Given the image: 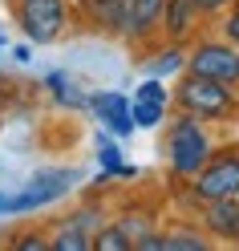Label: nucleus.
I'll list each match as a JSON object with an SVG mask.
<instances>
[{"label": "nucleus", "mask_w": 239, "mask_h": 251, "mask_svg": "<svg viewBox=\"0 0 239 251\" xmlns=\"http://www.w3.org/2000/svg\"><path fill=\"white\" fill-rule=\"evenodd\" d=\"M199 223L207 227V235H211V239L239 243V195L199 202Z\"/></svg>", "instance_id": "nucleus-10"}, {"label": "nucleus", "mask_w": 239, "mask_h": 251, "mask_svg": "<svg viewBox=\"0 0 239 251\" xmlns=\"http://www.w3.org/2000/svg\"><path fill=\"white\" fill-rule=\"evenodd\" d=\"M162 4H166V0H122V8H126L122 41L146 45L158 28H162Z\"/></svg>", "instance_id": "nucleus-9"}, {"label": "nucleus", "mask_w": 239, "mask_h": 251, "mask_svg": "<svg viewBox=\"0 0 239 251\" xmlns=\"http://www.w3.org/2000/svg\"><path fill=\"white\" fill-rule=\"evenodd\" d=\"M195 4H199V12H203V17H223V12H227L235 0H195Z\"/></svg>", "instance_id": "nucleus-20"}, {"label": "nucleus", "mask_w": 239, "mask_h": 251, "mask_svg": "<svg viewBox=\"0 0 239 251\" xmlns=\"http://www.w3.org/2000/svg\"><path fill=\"white\" fill-rule=\"evenodd\" d=\"M166 166H170V175L179 178V182H190L199 175V170L207 166V158L219 150L215 142V134H211V122H199V118H190V114H174V122L166 126Z\"/></svg>", "instance_id": "nucleus-1"}, {"label": "nucleus", "mask_w": 239, "mask_h": 251, "mask_svg": "<svg viewBox=\"0 0 239 251\" xmlns=\"http://www.w3.org/2000/svg\"><path fill=\"white\" fill-rule=\"evenodd\" d=\"M93 251H134V243L122 231V223H102L93 231Z\"/></svg>", "instance_id": "nucleus-17"}, {"label": "nucleus", "mask_w": 239, "mask_h": 251, "mask_svg": "<svg viewBox=\"0 0 239 251\" xmlns=\"http://www.w3.org/2000/svg\"><path fill=\"white\" fill-rule=\"evenodd\" d=\"M142 69H146V77H170V73H183V69H186V53H183V45L166 41L158 57H146V61H142Z\"/></svg>", "instance_id": "nucleus-15"}, {"label": "nucleus", "mask_w": 239, "mask_h": 251, "mask_svg": "<svg viewBox=\"0 0 239 251\" xmlns=\"http://www.w3.org/2000/svg\"><path fill=\"white\" fill-rule=\"evenodd\" d=\"M77 170L69 166H57V170H41V175L28 178V186L21 191H0V215H25V211H41V207H53L57 199H65L73 186H77Z\"/></svg>", "instance_id": "nucleus-3"}, {"label": "nucleus", "mask_w": 239, "mask_h": 251, "mask_svg": "<svg viewBox=\"0 0 239 251\" xmlns=\"http://www.w3.org/2000/svg\"><path fill=\"white\" fill-rule=\"evenodd\" d=\"M0 45H4V28H0Z\"/></svg>", "instance_id": "nucleus-22"}, {"label": "nucleus", "mask_w": 239, "mask_h": 251, "mask_svg": "<svg viewBox=\"0 0 239 251\" xmlns=\"http://www.w3.org/2000/svg\"><path fill=\"white\" fill-rule=\"evenodd\" d=\"M203 21L207 17L199 12L195 0H166L162 4V28H158V33H162L166 41H174V45H186V41H195Z\"/></svg>", "instance_id": "nucleus-11"}, {"label": "nucleus", "mask_w": 239, "mask_h": 251, "mask_svg": "<svg viewBox=\"0 0 239 251\" xmlns=\"http://www.w3.org/2000/svg\"><path fill=\"white\" fill-rule=\"evenodd\" d=\"M190 202H211V199H231L239 195V146L215 150L207 166L186 182Z\"/></svg>", "instance_id": "nucleus-5"}, {"label": "nucleus", "mask_w": 239, "mask_h": 251, "mask_svg": "<svg viewBox=\"0 0 239 251\" xmlns=\"http://www.w3.org/2000/svg\"><path fill=\"white\" fill-rule=\"evenodd\" d=\"M12 17H17L25 41L33 45H53L65 37V28L73 25V4L69 0H8Z\"/></svg>", "instance_id": "nucleus-4"}, {"label": "nucleus", "mask_w": 239, "mask_h": 251, "mask_svg": "<svg viewBox=\"0 0 239 251\" xmlns=\"http://www.w3.org/2000/svg\"><path fill=\"white\" fill-rule=\"evenodd\" d=\"M219 37H227L235 49H239V0H235L227 12H223V17H219Z\"/></svg>", "instance_id": "nucleus-18"}, {"label": "nucleus", "mask_w": 239, "mask_h": 251, "mask_svg": "<svg viewBox=\"0 0 239 251\" xmlns=\"http://www.w3.org/2000/svg\"><path fill=\"white\" fill-rule=\"evenodd\" d=\"M174 105L199 122H211V126L235 122L239 118V89L211 81V77H199V73H183V81L174 85Z\"/></svg>", "instance_id": "nucleus-2"}, {"label": "nucleus", "mask_w": 239, "mask_h": 251, "mask_svg": "<svg viewBox=\"0 0 239 251\" xmlns=\"http://www.w3.org/2000/svg\"><path fill=\"white\" fill-rule=\"evenodd\" d=\"M12 57H17L21 65H28V61H33V41H25V45H12Z\"/></svg>", "instance_id": "nucleus-21"}, {"label": "nucleus", "mask_w": 239, "mask_h": 251, "mask_svg": "<svg viewBox=\"0 0 239 251\" xmlns=\"http://www.w3.org/2000/svg\"><path fill=\"white\" fill-rule=\"evenodd\" d=\"M98 162H102V182H109V178H118L122 175V138H114V134H98Z\"/></svg>", "instance_id": "nucleus-16"}, {"label": "nucleus", "mask_w": 239, "mask_h": 251, "mask_svg": "<svg viewBox=\"0 0 239 251\" xmlns=\"http://www.w3.org/2000/svg\"><path fill=\"white\" fill-rule=\"evenodd\" d=\"M183 73H199V77H211V81L239 89V49L227 37H199L186 53Z\"/></svg>", "instance_id": "nucleus-6"}, {"label": "nucleus", "mask_w": 239, "mask_h": 251, "mask_svg": "<svg viewBox=\"0 0 239 251\" xmlns=\"http://www.w3.org/2000/svg\"><path fill=\"white\" fill-rule=\"evenodd\" d=\"M45 89H49V98L61 109H85V101H89L81 93V85H77L65 69H49V73H45Z\"/></svg>", "instance_id": "nucleus-13"}, {"label": "nucleus", "mask_w": 239, "mask_h": 251, "mask_svg": "<svg viewBox=\"0 0 239 251\" xmlns=\"http://www.w3.org/2000/svg\"><path fill=\"white\" fill-rule=\"evenodd\" d=\"M77 12H81L85 25H93L98 33H106V37H122V25H126L122 0H77Z\"/></svg>", "instance_id": "nucleus-12"}, {"label": "nucleus", "mask_w": 239, "mask_h": 251, "mask_svg": "<svg viewBox=\"0 0 239 251\" xmlns=\"http://www.w3.org/2000/svg\"><path fill=\"white\" fill-rule=\"evenodd\" d=\"M12 251H49V235L45 231H25L12 239Z\"/></svg>", "instance_id": "nucleus-19"}, {"label": "nucleus", "mask_w": 239, "mask_h": 251, "mask_svg": "<svg viewBox=\"0 0 239 251\" xmlns=\"http://www.w3.org/2000/svg\"><path fill=\"white\" fill-rule=\"evenodd\" d=\"M166 109H170V93L162 85V77H146L130 98V118L138 130H158L166 122Z\"/></svg>", "instance_id": "nucleus-7"}, {"label": "nucleus", "mask_w": 239, "mask_h": 251, "mask_svg": "<svg viewBox=\"0 0 239 251\" xmlns=\"http://www.w3.org/2000/svg\"><path fill=\"white\" fill-rule=\"evenodd\" d=\"M85 109L102 122V130H109L114 138H130V134L138 130V126H134V118H130V98H126V93H118V89L89 93Z\"/></svg>", "instance_id": "nucleus-8"}, {"label": "nucleus", "mask_w": 239, "mask_h": 251, "mask_svg": "<svg viewBox=\"0 0 239 251\" xmlns=\"http://www.w3.org/2000/svg\"><path fill=\"white\" fill-rule=\"evenodd\" d=\"M49 251H93V231L69 223V219H61L57 231L49 235Z\"/></svg>", "instance_id": "nucleus-14"}]
</instances>
